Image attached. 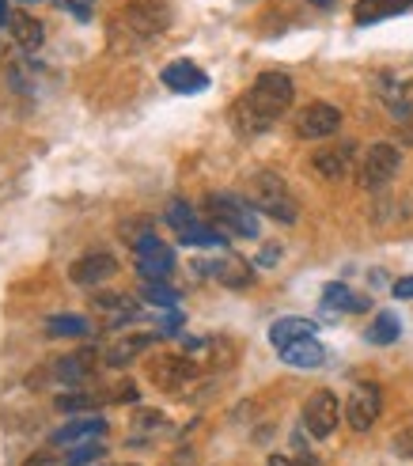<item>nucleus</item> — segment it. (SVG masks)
<instances>
[{
	"label": "nucleus",
	"mask_w": 413,
	"mask_h": 466,
	"mask_svg": "<svg viewBox=\"0 0 413 466\" xmlns=\"http://www.w3.org/2000/svg\"><path fill=\"white\" fill-rule=\"evenodd\" d=\"M292 99H296V87L285 73H262L255 87L232 106V122L243 137H258L292 106Z\"/></svg>",
	"instance_id": "obj_1"
},
{
	"label": "nucleus",
	"mask_w": 413,
	"mask_h": 466,
	"mask_svg": "<svg viewBox=\"0 0 413 466\" xmlns=\"http://www.w3.org/2000/svg\"><path fill=\"white\" fill-rule=\"evenodd\" d=\"M167 27H171L167 0H133V5H126L110 23L114 42L126 38V46H145V42L159 38Z\"/></svg>",
	"instance_id": "obj_2"
},
{
	"label": "nucleus",
	"mask_w": 413,
	"mask_h": 466,
	"mask_svg": "<svg viewBox=\"0 0 413 466\" xmlns=\"http://www.w3.org/2000/svg\"><path fill=\"white\" fill-rule=\"evenodd\" d=\"M247 194H250V205H255L258 213H266L269 220H281V224L300 220V201L292 198L288 182L277 171H255L247 178Z\"/></svg>",
	"instance_id": "obj_3"
},
{
	"label": "nucleus",
	"mask_w": 413,
	"mask_h": 466,
	"mask_svg": "<svg viewBox=\"0 0 413 466\" xmlns=\"http://www.w3.org/2000/svg\"><path fill=\"white\" fill-rule=\"evenodd\" d=\"M205 208H209L213 224L224 231V236L258 239V217H255V205L250 201H239L232 194H209L205 198Z\"/></svg>",
	"instance_id": "obj_4"
},
{
	"label": "nucleus",
	"mask_w": 413,
	"mask_h": 466,
	"mask_svg": "<svg viewBox=\"0 0 413 466\" xmlns=\"http://www.w3.org/2000/svg\"><path fill=\"white\" fill-rule=\"evenodd\" d=\"M133 254H136V273H141L145 281H167L175 273V250L164 239H156L152 231H145V236L133 243Z\"/></svg>",
	"instance_id": "obj_5"
},
{
	"label": "nucleus",
	"mask_w": 413,
	"mask_h": 466,
	"mask_svg": "<svg viewBox=\"0 0 413 466\" xmlns=\"http://www.w3.org/2000/svg\"><path fill=\"white\" fill-rule=\"evenodd\" d=\"M398 167H402V152H398L395 145L379 141V145H372L368 152H364L360 186H364V190H383V186L398 175Z\"/></svg>",
	"instance_id": "obj_6"
},
{
	"label": "nucleus",
	"mask_w": 413,
	"mask_h": 466,
	"mask_svg": "<svg viewBox=\"0 0 413 466\" xmlns=\"http://www.w3.org/2000/svg\"><path fill=\"white\" fill-rule=\"evenodd\" d=\"M341 421V402H337V394L334 390H315L307 406H304V429L315 436V440H327L334 436Z\"/></svg>",
	"instance_id": "obj_7"
},
{
	"label": "nucleus",
	"mask_w": 413,
	"mask_h": 466,
	"mask_svg": "<svg viewBox=\"0 0 413 466\" xmlns=\"http://www.w3.org/2000/svg\"><path fill=\"white\" fill-rule=\"evenodd\" d=\"M337 129H341V110L330 103H307L296 114V133L304 141H323V137H334Z\"/></svg>",
	"instance_id": "obj_8"
},
{
	"label": "nucleus",
	"mask_w": 413,
	"mask_h": 466,
	"mask_svg": "<svg viewBox=\"0 0 413 466\" xmlns=\"http://www.w3.org/2000/svg\"><path fill=\"white\" fill-rule=\"evenodd\" d=\"M379 413H383V394L379 387H357L349 394V402H346V421L353 432H368L376 421H379Z\"/></svg>",
	"instance_id": "obj_9"
},
{
	"label": "nucleus",
	"mask_w": 413,
	"mask_h": 466,
	"mask_svg": "<svg viewBox=\"0 0 413 466\" xmlns=\"http://www.w3.org/2000/svg\"><path fill=\"white\" fill-rule=\"evenodd\" d=\"M114 273H118V262H114V254H106V250H91V254H84V258H76L73 269H68V277L84 289L106 285Z\"/></svg>",
	"instance_id": "obj_10"
},
{
	"label": "nucleus",
	"mask_w": 413,
	"mask_h": 466,
	"mask_svg": "<svg viewBox=\"0 0 413 466\" xmlns=\"http://www.w3.org/2000/svg\"><path fill=\"white\" fill-rule=\"evenodd\" d=\"M148 371H152V383H156V387L182 390V387H186V383L197 376V364H194L186 353H182V357H159Z\"/></svg>",
	"instance_id": "obj_11"
},
{
	"label": "nucleus",
	"mask_w": 413,
	"mask_h": 466,
	"mask_svg": "<svg viewBox=\"0 0 413 466\" xmlns=\"http://www.w3.org/2000/svg\"><path fill=\"white\" fill-rule=\"evenodd\" d=\"M106 436V417L99 413H87V417H76V421H68L61 425L54 436H50V444H87V440H103Z\"/></svg>",
	"instance_id": "obj_12"
},
{
	"label": "nucleus",
	"mask_w": 413,
	"mask_h": 466,
	"mask_svg": "<svg viewBox=\"0 0 413 466\" xmlns=\"http://www.w3.org/2000/svg\"><path fill=\"white\" fill-rule=\"evenodd\" d=\"M159 80H164L171 91H178V96H197V91L209 87V76H205L194 61H171Z\"/></svg>",
	"instance_id": "obj_13"
},
{
	"label": "nucleus",
	"mask_w": 413,
	"mask_h": 466,
	"mask_svg": "<svg viewBox=\"0 0 413 466\" xmlns=\"http://www.w3.org/2000/svg\"><path fill=\"white\" fill-rule=\"evenodd\" d=\"M311 167L318 178L327 182H341L349 171H353V145H341V148H318L311 156Z\"/></svg>",
	"instance_id": "obj_14"
},
{
	"label": "nucleus",
	"mask_w": 413,
	"mask_h": 466,
	"mask_svg": "<svg viewBox=\"0 0 413 466\" xmlns=\"http://www.w3.org/2000/svg\"><path fill=\"white\" fill-rule=\"evenodd\" d=\"M201 269H209L220 285L227 289H247V285H255V266L243 262L239 254H224V258H213L209 266H201Z\"/></svg>",
	"instance_id": "obj_15"
},
{
	"label": "nucleus",
	"mask_w": 413,
	"mask_h": 466,
	"mask_svg": "<svg viewBox=\"0 0 413 466\" xmlns=\"http://www.w3.org/2000/svg\"><path fill=\"white\" fill-rule=\"evenodd\" d=\"M156 338H164V334H126V338H118L114 345H106V353H103L106 368H126V364H133L136 357L148 353V349L156 345Z\"/></svg>",
	"instance_id": "obj_16"
},
{
	"label": "nucleus",
	"mask_w": 413,
	"mask_h": 466,
	"mask_svg": "<svg viewBox=\"0 0 413 466\" xmlns=\"http://www.w3.org/2000/svg\"><path fill=\"white\" fill-rule=\"evenodd\" d=\"M281 360L292 364V368H318L327 360V349L318 345V338H300V341H288L277 349Z\"/></svg>",
	"instance_id": "obj_17"
},
{
	"label": "nucleus",
	"mask_w": 413,
	"mask_h": 466,
	"mask_svg": "<svg viewBox=\"0 0 413 466\" xmlns=\"http://www.w3.org/2000/svg\"><path fill=\"white\" fill-rule=\"evenodd\" d=\"M91 360H96V353H73V357H61L50 364V376L65 387H76L91 376Z\"/></svg>",
	"instance_id": "obj_18"
},
{
	"label": "nucleus",
	"mask_w": 413,
	"mask_h": 466,
	"mask_svg": "<svg viewBox=\"0 0 413 466\" xmlns=\"http://www.w3.org/2000/svg\"><path fill=\"white\" fill-rule=\"evenodd\" d=\"M318 334V326L311 319H300V315H288V319H277L269 326V341L273 345H288V341H300V338H315Z\"/></svg>",
	"instance_id": "obj_19"
},
{
	"label": "nucleus",
	"mask_w": 413,
	"mask_h": 466,
	"mask_svg": "<svg viewBox=\"0 0 413 466\" xmlns=\"http://www.w3.org/2000/svg\"><path fill=\"white\" fill-rule=\"evenodd\" d=\"M413 8V0H357V12H353V19L360 23H379V19H391V15H398V12H409Z\"/></svg>",
	"instance_id": "obj_20"
},
{
	"label": "nucleus",
	"mask_w": 413,
	"mask_h": 466,
	"mask_svg": "<svg viewBox=\"0 0 413 466\" xmlns=\"http://www.w3.org/2000/svg\"><path fill=\"white\" fill-rule=\"evenodd\" d=\"M8 27H12V38L23 46V50H38V46L45 42V31H42V23L27 12H12L8 15Z\"/></svg>",
	"instance_id": "obj_21"
},
{
	"label": "nucleus",
	"mask_w": 413,
	"mask_h": 466,
	"mask_svg": "<svg viewBox=\"0 0 413 466\" xmlns=\"http://www.w3.org/2000/svg\"><path fill=\"white\" fill-rule=\"evenodd\" d=\"M323 304L330 311H368V296H357L349 285H341V281H330L323 289Z\"/></svg>",
	"instance_id": "obj_22"
},
{
	"label": "nucleus",
	"mask_w": 413,
	"mask_h": 466,
	"mask_svg": "<svg viewBox=\"0 0 413 466\" xmlns=\"http://www.w3.org/2000/svg\"><path fill=\"white\" fill-rule=\"evenodd\" d=\"M398 334H402V322H398V315H391V311H379V315L372 319L368 330H364V338H368L372 345H395Z\"/></svg>",
	"instance_id": "obj_23"
},
{
	"label": "nucleus",
	"mask_w": 413,
	"mask_h": 466,
	"mask_svg": "<svg viewBox=\"0 0 413 466\" xmlns=\"http://www.w3.org/2000/svg\"><path fill=\"white\" fill-rule=\"evenodd\" d=\"M178 239L182 243H186V247H201V250H209V247H220L227 236H224V231L220 228H209V224H190L186 231H178Z\"/></svg>",
	"instance_id": "obj_24"
},
{
	"label": "nucleus",
	"mask_w": 413,
	"mask_h": 466,
	"mask_svg": "<svg viewBox=\"0 0 413 466\" xmlns=\"http://www.w3.org/2000/svg\"><path fill=\"white\" fill-rule=\"evenodd\" d=\"M99 402H106V394H91V390H65V394H57V410L61 413H87V410H96Z\"/></svg>",
	"instance_id": "obj_25"
},
{
	"label": "nucleus",
	"mask_w": 413,
	"mask_h": 466,
	"mask_svg": "<svg viewBox=\"0 0 413 466\" xmlns=\"http://www.w3.org/2000/svg\"><path fill=\"white\" fill-rule=\"evenodd\" d=\"M45 334L50 338H84V334H91V326L80 315H54L45 322Z\"/></svg>",
	"instance_id": "obj_26"
},
{
	"label": "nucleus",
	"mask_w": 413,
	"mask_h": 466,
	"mask_svg": "<svg viewBox=\"0 0 413 466\" xmlns=\"http://www.w3.org/2000/svg\"><path fill=\"white\" fill-rule=\"evenodd\" d=\"M96 308H99V311H114V322H110V326H122L126 319L136 315V311L129 308V296H118V292H99V296H96Z\"/></svg>",
	"instance_id": "obj_27"
},
{
	"label": "nucleus",
	"mask_w": 413,
	"mask_h": 466,
	"mask_svg": "<svg viewBox=\"0 0 413 466\" xmlns=\"http://www.w3.org/2000/svg\"><path fill=\"white\" fill-rule=\"evenodd\" d=\"M141 296L148 299V304H156V308H167V311L178 304V292H175L167 281H145Z\"/></svg>",
	"instance_id": "obj_28"
},
{
	"label": "nucleus",
	"mask_w": 413,
	"mask_h": 466,
	"mask_svg": "<svg viewBox=\"0 0 413 466\" xmlns=\"http://www.w3.org/2000/svg\"><path fill=\"white\" fill-rule=\"evenodd\" d=\"M106 455V448L99 444V440H87V444H76L73 451L65 455V466H91V462H99Z\"/></svg>",
	"instance_id": "obj_29"
},
{
	"label": "nucleus",
	"mask_w": 413,
	"mask_h": 466,
	"mask_svg": "<svg viewBox=\"0 0 413 466\" xmlns=\"http://www.w3.org/2000/svg\"><path fill=\"white\" fill-rule=\"evenodd\" d=\"M164 217H167V224H171L175 231H186L190 224H197V217H194V208H190L186 201H182V198H175V201L167 205V213H164Z\"/></svg>",
	"instance_id": "obj_30"
},
{
	"label": "nucleus",
	"mask_w": 413,
	"mask_h": 466,
	"mask_svg": "<svg viewBox=\"0 0 413 466\" xmlns=\"http://www.w3.org/2000/svg\"><path fill=\"white\" fill-rule=\"evenodd\" d=\"M133 425H136V429H145V432H156V429H164V425H167V417L159 413V410H141V413L133 417Z\"/></svg>",
	"instance_id": "obj_31"
},
{
	"label": "nucleus",
	"mask_w": 413,
	"mask_h": 466,
	"mask_svg": "<svg viewBox=\"0 0 413 466\" xmlns=\"http://www.w3.org/2000/svg\"><path fill=\"white\" fill-rule=\"evenodd\" d=\"M141 399V390H136V383H114L110 390H106V402H136Z\"/></svg>",
	"instance_id": "obj_32"
},
{
	"label": "nucleus",
	"mask_w": 413,
	"mask_h": 466,
	"mask_svg": "<svg viewBox=\"0 0 413 466\" xmlns=\"http://www.w3.org/2000/svg\"><path fill=\"white\" fill-rule=\"evenodd\" d=\"M395 455H402V459H413V425H406V429L395 436Z\"/></svg>",
	"instance_id": "obj_33"
},
{
	"label": "nucleus",
	"mask_w": 413,
	"mask_h": 466,
	"mask_svg": "<svg viewBox=\"0 0 413 466\" xmlns=\"http://www.w3.org/2000/svg\"><path fill=\"white\" fill-rule=\"evenodd\" d=\"M269 466H315V459L304 451H300V459L296 455H269Z\"/></svg>",
	"instance_id": "obj_34"
},
{
	"label": "nucleus",
	"mask_w": 413,
	"mask_h": 466,
	"mask_svg": "<svg viewBox=\"0 0 413 466\" xmlns=\"http://www.w3.org/2000/svg\"><path fill=\"white\" fill-rule=\"evenodd\" d=\"M391 292H395V299H413V277H402V281H395Z\"/></svg>",
	"instance_id": "obj_35"
},
{
	"label": "nucleus",
	"mask_w": 413,
	"mask_h": 466,
	"mask_svg": "<svg viewBox=\"0 0 413 466\" xmlns=\"http://www.w3.org/2000/svg\"><path fill=\"white\" fill-rule=\"evenodd\" d=\"M54 5H57V8H68V12H73L76 19H87V8L80 5V0H54Z\"/></svg>",
	"instance_id": "obj_36"
},
{
	"label": "nucleus",
	"mask_w": 413,
	"mask_h": 466,
	"mask_svg": "<svg viewBox=\"0 0 413 466\" xmlns=\"http://www.w3.org/2000/svg\"><path fill=\"white\" fill-rule=\"evenodd\" d=\"M277 258H281V247H266V250H262V258H258V266H273Z\"/></svg>",
	"instance_id": "obj_37"
},
{
	"label": "nucleus",
	"mask_w": 413,
	"mask_h": 466,
	"mask_svg": "<svg viewBox=\"0 0 413 466\" xmlns=\"http://www.w3.org/2000/svg\"><path fill=\"white\" fill-rule=\"evenodd\" d=\"M23 466H57V459L54 455H35V459H27Z\"/></svg>",
	"instance_id": "obj_38"
},
{
	"label": "nucleus",
	"mask_w": 413,
	"mask_h": 466,
	"mask_svg": "<svg viewBox=\"0 0 413 466\" xmlns=\"http://www.w3.org/2000/svg\"><path fill=\"white\" fill-rule=\"evenodd\" d=\"M8 15H12V12H8V5L0 0V23H8Z\"/></svg>",
	"instance_id": "obj_39"
},
{
	"label": "nucleus",
	"mask_w": 413,
	"mask_h": 466,
	"mask_svg": "<svg viewBox=\"0 0 413 466\" xmlns=\"http://www.w3.org/2000/svg\"><path fill=\"white\" fill-rule=\"evenodd\" d=\"M311 5H330V0H311Z\"/></svg>",
	"instance_id": "obj_40"
}]
</instances>
